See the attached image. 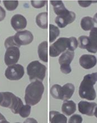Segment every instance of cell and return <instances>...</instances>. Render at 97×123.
I'll return each instance as SVG.
<instances>
[{"instance_id":"6da1fadb","label":"cell","mask_w":97,"mask_h":123,"mask_svg":"<svg viewBox=\"0 0 97 123\" xmlns=\"http://www.w3.org/2000/svg\"><path fill=\"white\" fill-rule=\"evenodd\" d=\"M97 81V73L85 75L79 88L80 97L88 100H94L96 98V92L94 88V85Z\"/></svg>"},{"instance_id":"7a4b0ae2","label":"cell","mask_w":97,"mask_h":123,"mask_svg":"<svg viewBox=\"0 0 97 123\" xmlns=\"http://www.w3.org/2000/svg\"><path fill=\"white\" fill-rule=\"evenodd\" d=\"M44 89L45 87L41 81L36 80L31 82L25 90V101L26 104L31 106L38 104L41 100Z\"/></svg>"},{"instance_id":"3957f363","label":"cell","mask_w":97,"mask_h":123,"mask_svg":"<svg viewBox=\"0 0 97 123\" xmlns=\"http://www.w3.org/2000/svg\"><path fill=\"white\" fill-rule=\"evenodd\" d=\"M2 100L0 105L4 108H10L13 114H19L20 109L24 106L20 98L10 92H2Z\"/></svg>"},{"instance_id":"277c9868","label":"cell","mask_w":97,"mask_h":123,"mask_svg":"<svg viewBox=\"0 0 97 123\" xmlns=\"http://www.w3.org/2000/svg\"><path fill=\"white\" fill-rule=\"evenodd\" d=\"M46 67L39 61H33L27 67V73L30 81L39 80L43 81L46 76Z\"/></svg>"},{"instance_id":"5b68a950","label":"cell","mask_w":97,"mask_h":123,"mask_svg":"<svg viewBox=\"0 0 97 123\" xmlns=\"http://www.w3.org/2000/svg\"><path fill=\"white\" fill-rule=\"evenodd\" d=\"M70 45L69 38L60 37L52 44L49 48V55L51 57H57L69 49Z\"/></svg>"},{"instance_id":"8992f818","label":"cell","mask_w":97,"mask_h":123,"mask_svg":"<svg viewBox=\"0 0 97 123\" xmlns=\"http://www.w3.org/2000/svg\"><path fill=\"white\" fill-rule=\"evenodd\" d=\"M74 57V52L67 50L62 54L59 59V62L60 65V70L65 74H68L71 72V68L70 64Z\"/></svg>"},{"instance_id":"52a82bcc","label":"cell","mask_w":97,"mask_h":123,"mask_svg":"<svg viewBox=\"0 0 97 123\" xmlns=\"http://www.w3.org/2000/svg\"><path fill=\"white\" fill-rule=\"evenodd\" d=\"M24 68L20 64H14L8 66L5 71V76L10 80H19L24 76Z\"/></svg>"},{"instance_id":"ba28073f","label":"cell","mask_w":97,"mask_h":123,"mask_svg":"<svg viewBox=\"0 0 97 123\" xmlns=\"http://www.w3.org/2000/svg\"><path fill=\"white\" fill-rule=\"evenodd\" d=\"M76 18V15L74 12L69 11L68 9L65 10L57 15L55 18V22L58 27L64 28L68 25L71 24L74 21Z\"/></svg>"},{"instance_id":"9c48e42d","label":"cell","mask_w":97,"mask_h":123,"mask_svg":"<svg viewBox=\"0 0 97 123\" xmlns=\"http://www.w3.org/2000/svg\"><path fill=\"white\" fill-rule=\"evenodd\" d=\"M13 39L17 46L20 47L21 46L27 45L32 43L33 36L32 33L28 30L19 31L13 36Z\"/></svg>"},{"instance_id":"30bf717a","label":"cell","mask_w":97,"mask_h":123,"mask_svg":"<svg viewBox=\"0 0 97 123\" xmlns=\"http://www.w3.org/2000/svg\"><path fill=\"white\" fill-rule=\"evenodd\" d=\"M20 52L19 47L17 46H12L6 49L5 52L4 60L7 66H11L16 64L20 59Z\"/></svg>"},{"instance_id":"8fae6325","label":"cell","mask_w":97,"mask_h":123,"mask_svg":"<svg viewBox=\"0 0 97 123\" xmlns=\"http://www.w3.org/2000/svg\"><path fill=\"white\" fill-rule=\"evenodd\" d=\"M11 24L12 28L17 32L25 29L27 26V20L24 16L16 14L12 17Z\"/></svg>"},{"instance_id":"7c38bea8","label":"cell","mask_w":97,"mask_h":123,"mask_svg":"<svg viewBox=\"0 0 97 123\" xmlns=\"http://www.w3.org/2000/svg\"><path fill=\"white\" fill-rule=\"evenodd\" d=\"M97 106L96 103L80 101L78 103V110L81 114L91 117L94 115V110Z\"/></svg>"},{"instance_id":"4fadbf2b","label":"cell","mask_w":97,"mask_h":123,"mask_svg":"<svg viewBox=\"0 0 97 123\" xmlns=\"http://www.w3.org/2000/svg\"><path fill=\"white\" fill-rule=\"evenodd\" d=\"M97 58L93 55H82L79 59V64L82 68L85 69H91L96 65Z\"/></svg>"},{"instance_id":"5bb4252c","label":"cell","mask_w":97,"mask_h":123,"mask_svg":"<svg viewBox=\"0 0 97 123\" xmlns=\"http://www.w3.org/2000/svg\"><path fill=\"white\" fill-rule=\"evenodd\" d=\"M89 39V45L86 49L91 53H96L97 52V27H94L91 30Z\"/></svg>"},{"instance_id":"9a60e30c","label":"cell","mask_w":97,"mask_h":123,"mask_svg":"<svg viewBox=\"0 0 97 123\" xmlns=\"http://www.w3.org/2000/svg\"><path fill=\"white\" fill-rule=\"evenodd\" d=\"M77 110L75 103L72 100H64L61 107L62 112L67 116H70L74 113Z\"/></svg>"},{"instance_id":"2e32d148","label":"cell","mask_w":97,"mask_h":123,"mask_svg":"<svg viewBox=\"0 0 97 123\" xmlns=\"http://www.w3.org/2000/svg\"><path fill=\"white\" fill-rule=\"evenodd\" d=\"M47 42L43 41L40 43L38 46V52L40 59L44 62L48 61V55H47Z\"/></svg>"},{"instance_id":"e0dca14e","label":"cell","mask_w":97,"mask_h":123,"mask_svg":"<svg viewBox=\"0 0 97 123\" xmlns=\"http://www.w3.org/2000/svg\"><path fill=\"white\" fill-rule=\"evenodd\" d=\"M50 122L52 123H66L67 117L64 115L56 111H51L49 114Z\"/></svg>"},{"instance_id":"ac0fdd59","label":"cell","mask_w":97,"mask_h":123,"mask_svg":"<svg viewBox=\"0 0 97 123\" xmlns=\"http://www.w3.org/2000/svg\"><path fill=\"white\" fill-rule=\"evenodd\" d=\"M47 16H48L47 12H44L39 13L36 17L37 25L42 29H47L48 27Z\"/></svg>"},{"instance_id":"d6986e66","label":"cell","mask_w":97,"mask_h":123,"mask_svg":"<svg viewBox=\"0 0 97 123\" xmlns=\"http://www.w3.org/2000/svg\"><path fill=\"white\" fill-rule=\"evenodd\" d=\"M63 100H68L73 96L75 91L74 85L73 84L67 83L62 87Z\"/></svg>"},{"instance_id":"ffe728a7","label":"cell","mask_w":97,"mask_h":123,"mask_svg":"<svg viewBox=\"0 0 97 123\" xmlns=\"http://www.w3.org/2000/svg\"><path fill=\"white\" fill-rule=\"evenodd\" d=\"M94 21L91 17H84L82 19L80 25L82 29L85 31L91 30L94 27Z\"/></svg>"},{"instance_id":"44dd1931","label":"cell","mask_w":97,"mask_h":123,"mask_svg":"<svg viewBox=\"0 0 97 123\" xmlns=\"http://www.w3.org/2000/svg\"><path fill=\"white\" fill-rule=\"evenodd\" d=\"M50 94L54 99L63 100L62 87L58 84H55L51 87Z\"/></svg>"},{"instance_id":"7402d4cb","label":"cell","mask_w":97,"mask_h":123,"mask_svg":"<svg viewBox=\"0 0 97 123\" xmlns=\"http://www.w3.org/2000/svg\"><path fill=\"white\" fill-rule=\"evenodd\" d=\"M50 3L54 7V11L56 15H59L66 10L64 3L61 1H51Z\"/></svg>"},{"instance_id":"603a6c76","label":"cell","mask_w":97,"mask_h":123,"mask_svg":"<svg viewBox=\"0 0 97 123\" xmlns=\"http://www.w3.org/2000/svg\"><path fill=\"white\" fill-rule=\"evenodd\" d=\"M49 36H50V43H52L59 36L60 30L57 26L50 24L49 25Z\"/></svg>"},{"instance_id":"cb8c5ba5","label":"cell","mask_w":97,"mask_h":123,"mask_svg":"<svg viewBox=\"0 0 97 123\" xmlns=\"http://www.w3.org/2000/svg\"><path fill=\"white\" fill-rule=\"evenodd\" d=\"M3 3L6 10L10 11H13V10L16 9L19 5V1L17 0H15V1L14 0L13 1L5 0L3 1Z\"/></svg>"},{"instance_id":"d4e9b609","label":"cell","mask_w":97,"mask_h":123,"mask_svg":"<svg viewBox=\"0 0 97 123\" xmlns=\"http://www.w3.org/2000/svg\"><path fill=\"white\" fill-rule=\"evenodd\" d=\"M78 46L82 49H86L89 43V37L81 36L78 38Z\"/></svg>"},{"instance_id":"484cf974","label":"cell","mask_w":97,"mask_h":123,"mask_svg":"<svg viewBox=\"0 0 97 123\" xmlns=\"http://www.w3.org/2000/svg\"><path fill=\"white\" fill-rule=\"evenodd\" d=\"M31 105L28 104L24 105V106L20 109L19 114H20L21 117L25 118V117H27L30 115V114L31 113Z\"/></svg>"},{"instance_id":"4316f807","label":"cell","mask_w":97,"mask_h":123,"mask_svg":"<svg viewBox=\"0 0 97 123\" xmlns=\"http://www.w3.org/2000/svg\"><path fill=\"white\" fill-rule=\"evenodd\" d=\"M70 40V45L69 47L68 50L71 51H74L78 46V41L77 38L74 37H71L69 38Z\"/></svg>"},{"instance_id":"83f0119b","label":"cell","mask_w":97,"mask_h":123,"mask_svg":"<svg viewBox=\"0 0 97 123\" xmlns=\"http://www.w3.org/2000/svg\"><path fill=\"white\" fill-rule=\"evenodd\" d=\"M5 46L6 49H7L12 46H17V45L16 43L15 40L13 39V36H10L7 38L5 41Z\"/></svg>"},{"instance_id":"f1b7e54d","label":"cell","mask_w":97,"mask_h":123,"mask_svg":"<svg viewBox=\"0 0 97 123\" xmlns=\"http://www.w3.org/2000/svg\"><path fill=\"white\" fill-rule=\"evenodd\" d=\"M83 122V118L78 114H74L70 117L68 123H81Z\"/></svg>"},{"instance_id":"f546056e","label":"cell","mask_w":97,"mask_h":123,"mask_svg":"<svg viewBox=\"0 0 97 123\" xmlns=\"http://www.w3.org/2000/svg\"><path fill=\"white\" fill-rule=\"evenodd\" d=\"M31 5L35 8H40L43 7L46 3H47L46 1H31Z\"/></svg>"},{"instance_id":"4dcf8cb0","label":"cell","mask_w":97,"mask_h":123,"mask_svg":"<svg viewBox=\"0 0 97 123\" xmlns=\"http://www.w3.org/2000/svg\"><path fill=\"white\" fill-rule=\"evenodd\" d=\"M79 6L82 7H88L93 3H97V1H79Z\"/></svg>"},{"instance_id":"1f68e13d","label":"cell","mask_w":97,"mask_h":123,"mask_svg":"<svg viewBox=\"0 0 97 123\" xmlns=\"http://www.w3.org/2000/svg\"><path fill=\"white\" fill-rule=\"evenodd\" d=\"M6 17V11L0 6V22L4 20Z\"/></svg>"},{"instance_id":"d6a6232c","label":"cell","mask_w":97,"mask_h":123,"mask_svg":"<svg viewBox=\"0 0 97 123\" xmlns=\"http://www.w3.org/2000/svg\"><path fill=\"white\" fill-rule=\"evenodd\" d=\"M0 123H8V122L6 120V119H5V117L0 113Z\"/></svg>"},{"instance_id":"836d02e7","label":"cell","mask_w":97,"mask_h":123,"mask_svg":"<svg viewBox=\"0 0 97 123\" xmlns=\"http://www.w3.org/2000/svg\"><path fill=\"white\" fill-rule=\"evenodd\" d=\"M93 20H94V22L97 23V13L94 15V17H93Z\"/></svg>"},{"instance_id":"e575fe53","label":"cell","mask_w":97,"mask_h":123,"mask_svg":"<svg viewBox=\"0 0 97 123\" xmlns=\"http://www.w3.org/2000/svg\"><path fill=\"white\" fill-rule=\"evenodd\" d=\"M94 115L97 118V106L96 107V109H95V111L94 112Z\"/></svg>"},{"instance_id":"d590c367","label":"cell","mask_w":97,"mask_h":123,"mask_svg":"<svg viewBox=\"0 0 97 123\" xmlns=\"http://www.w3.org/2000/svg\"><path fill=\"white\" fill-rule=\"evenodd\" d=\"M0 3H1V1H0Z\"/></svg>"}]
</instances>
